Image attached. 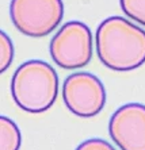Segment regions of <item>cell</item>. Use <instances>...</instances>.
Here are the masks:
<instances>
[{"label":"cell","instance_id":"cell-2","mask_svg":"<svg viewBox=\"0 0 145 150\" xmlns=\"http://www.w3.org/2000/svg\"><path fill=\"white\" fill-rule=\"evenodd\" d=\"M58 76L52 65L41 59L21 64L11 79L15 104L30 114L45 112L58 96Z\"/></svg>","mask_w":145,"mask_h":150},{"label":"cell","instance_id":"cell-10","mask_svg":"<svg viewBox=\"0 0 145 150\" xmlns=\"http://www.w3.org/2000/svg\"><path fill=\"white\" fill-rule=\"evenodd\" d=\"M76 150H115L111 143L100 138H91L82 142L76 147Z\"/></svg>","mask_w":145,"mask_h":150},{"label":"cell","instance_id":"cell-4","mask_svg":"<svg viewBox=\"0 0 145 150\" xmlns=\"http://www.w3.org/2000/svg\"><path fill=\"white\" fill-rule=\"evenodd\" d=\"M49 52L54 64L63 69H79L88 65L94 52L90 27L79 21L65 23L52 38Z\"/></svg>","mask_w":145,"mask_h":150},{"label":"cell","instance_id":"cell-6","mask_svg":"<svg viewBox=\"0 0 145 150\" xmlns=\"http://www.w3.org/2000/svg\"><path fill=\"white\" fill-rule=\"evenodd\" d=\"M109 133L121 150H145V105H121L110 118Z\"/></svg>","mask_w":145,"mask_h":150},{"label":"cell","instance_id":"cell-1","mask_svg":"<svg viewBox=\"0 0 145 150\" xmlns=\"http://www.w3.org/2000/svg\"><path fill=\"white\" fill-rule=\"evenodd\" d=\"M96 54L106 68L130 72L145 64V31L122 16H110L95 33Z\"/></svg>","mask_w":145,"mask_h":150},{"label":"cell","instance_id":"cell-8","mask_svg":"<svg viewBox=\"0 0 145 150\" xmlns=\"http://www.w3.org/2000/svg\"><path fill=\"white\" fill-rule=\"evenodd\" d=\"M119 4L129 19L145 26V0H119Z\"/></svg>","mask_w":145,"mask_h":150},{"label":"cell","instance_id":"cell-3","mask_svg":"<svg viewBox=\"0 0 145 150\" xmlns=\"http://www.w3.org/2000/svg\"><path fill=\"white\" fill-rule=\"evenodd\" d=\"M11 21L19 33L42 38L54 31L63 21V0H11Z\"/></svg>","mask_w":145,"mask_h":150},{"label":"cell","instance_id":"cell-5","mask_svg":"<svg viewBox=\"0 0 145 150\" xmlns=\"http://www.w3.org/2000/svg\"><path fill=\"white\" fill-rule=\"evenodd\" d=\"M63 99L67 108L79 118H94L106 105V89L98 76L76 72L63 84Z\"/></svg>","mask_w":145,"mask_h":150},{"label":"cell","instance_id":"cell-9","mask_svg":"<svg viewBox=\"0 0 145 150\" xmlns=\"http://www.w3.org/2000/svg\"><path fill=\"white\" fill-rule=\"evenodd\" d=\"M15 54L14 43L4 31L0 30V74L4 73L12 64Z\"/></svg>","mask_w":145,"mask_h":150},{"label":"cell","instance_id":"cell-7","mask_svg":"<svg viewBox=\"0 0 145 150\" xmlns=\"http://www.w3.org/2000/svg\"><path fill=\"white\" fill-rule=\"evenodd\" d=\"M22 145V134L18 125L0 115V150H19Z\"/></svg>","mask_w":145,"mask_h":150}]
</instances>
